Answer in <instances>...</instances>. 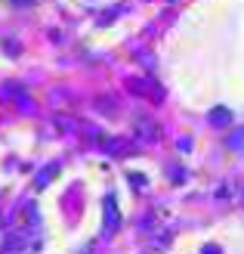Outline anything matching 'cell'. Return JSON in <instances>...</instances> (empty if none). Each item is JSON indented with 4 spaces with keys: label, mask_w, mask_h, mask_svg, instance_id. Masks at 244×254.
<instances>
[{
    "label": "cell",
    "mask_w": 244,
    "mask_h": 254,
    "mask_svg": "<svg viewBox=\"0 0 244 254\" xmlns=\"http://www.w3.org/2000/svg\"><path fill=\"white\" fill-rule=\"evenodd\" d=\"M241 143H244V127H241L238 133H232V139H229V146H232V149H235V146H241Z\"/></svg>",
    "instance_id": "obj_8"
},
{
    "label": "cell",
    "mask_w": 244,
    "mask_h": 254,
    "mask_svg": "<svg viewBox=\"0 0 244 254\" xmlns=\"http://www.w3.org/2000/svg\"><path fill=\"white\" fill-rule=\"evenodd\" d=\"M130 183H136V186H146L148 180H146V177H139V174H130Z\"/></svg>",
    "instance_id": "obj_10"
},
{
    "label": "cell",
    "mask_w": 244,
    "mask_h": 254,
    "mask_svg": "<svg viewBox=\"0 0 244 254\" xmlns=\"http://www.w3.org/2000/svg\"><path fill=\"white\" fill-rule=\"evenodd\" d=\"M102 149H105V152H111V155H133V152H136V146L130 143V139H102V143H99Z\"/></svg>",
    "instance_id": "obj_2"
},
{
    "label": "cell",
    "mask_w": 244,
    "mask_h": 254,
    "mask_svg": "<svg viewBox=\"0 0 244 254\" xmlns=\"http://www.w3.org/2000/svg\"><path fill=\"white\" fill-rule=\"evenodd\" d=\"M210 124H216V127H229V124H232V112H229V109H213L210 112Z\"/></svg>",
    "instance_id": "obj_6"
},
{
    "label": "cell",
    "mask_w": 244,
    "mask_h": 254,
    "mask_svg": "<svg viewBox=\"0 0 244 254\" xmlns=\"http://www.w3.org/2000/svg\"><path fill=\"white\" fill-rule=\"evenodd\" d=\"M56 174H59V164L53 161V164H49V168H47V171H41V174H37V177H34V186H37V189H44V186H49V183H53V180H56Z\"/></svg>",
    "instance_id": "obj_5"
},
{
    "label": "cell",
    "mask_w": 244,
    "mask_h": 254,
    "mask_svg": "<svg viewBox=\"0 0 244 254\" xmlns=\"http://www.w3.org/2000/svg\"><path fill=\"white\" fill-rule=\"evenodd\" d=\"M127 84H130V90H133V93H148L151 99H155V103H158V99L164 96L161 90H151V87H155V84H148V81H139V78H130V81H127Z\"/></svg>",
    "instance_id": "obj_4"
},
{
    "label": "cell",
    "mask_w": 244,
    "mask_h": 254,
    "mask_svg": "<svg viewBox=\"0 0 244 254\" xmlns=\"http://www.w3.org/2000/svg\"><path fill=\"white\" fill-rule=\"evenodd\" d=\"M56 124L62 127L65 133H81V121H74V118H65V115H56Z\"/></svg>",
    "instance_id": "obj_7"
},
{
    "label": "cell",
    "mask_w": 244,
    "mask_h": 254,
    "mask_svg": "<svg viewBox=\"0 0 244 254\" xmlns=\"http://www.w3.org/2000/svg\"><path fill=\"white\" fill-rule=\"evenodd\" d=\"M12 3H31V0H12Z\"/></svg>",
    "instance_id": "obj_11"
},
{
    "label": "cell",
    "mask_w": 244,
    "mask_h": 254,
    "mask_svg": "<svg viewBox=\"0 0 244 254\" xmlns=\"http://www.w3.org/2000/svg\"><path fill=\"white\" fill-rule=\"evenodd\" d=\"M136 133H139V136L146 133L148 143H155V139L161 136V127H158L155 121H148V118H139V121H136Z\"/></svg>",
    "instance_id": "obj_3"
},
{
    "label": "cell",
    "mask_w": 244,
    "mask_h": 254,
    "mask_svg": "<svg viewBox=\"0 0 244 254\" xmlns=\"http://www.w3.org/2000/svg\"><path fill=\"white\" fill-rule=\"evenodd\" d=\"M102 208H105V223H102V236H111L114 230L121 226V211H118V198L114 195H105V201H102Z\"/></svg>",
    "instance_id": "obj_1"
},
{
    "label": "cell",
    "mask_w": 244,
    "mask_h": 254,
    "mask_svg": "<svg viewBox=\"0 0 244 254\" xmlns=\"http://www.w3.org/2000/svg\"><path fill=\"white\" fill-rule=\"evenodd\" d=\"M201 254H223V248H220V245H213V242H207V245L201 248Z\"/></svg>",
    "instance_id": "obj_9"
}]
</instances>
